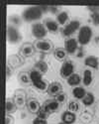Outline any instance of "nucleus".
<instances>
[{"mask_svg": "<svg viewBox=\"0 0 99 124\" xmlns=\"http://www.w3.org/2000/svg\"><path fill=\"white\" fill-rule=\"evenodd\" d=\"M44 12L42 11L41 7L39 6H30L26 8L23 13H22V18L25 22H35L40 20L43 17Z\"/></svg>", "mask_w": 99, "mask_h": 124, "instance_id": "obj_1", "label": "nucleus"}, {"mask_svg": "<svg viewBox=\"0 0 99 124\" xmlns=\"http://www.w3.org/2000/svg\"><path fill=\"white\" fill-rule=\"evenodd\" d=\"M30 77H31V80L33 85L41 91H45L48 89L49 85L46 82V80L43 79V75L41 73H39L37 70H32L30 71Z\"/></svg>", "mask_w": 99, "mask_h": 124, "instance_id": "obj_2", "label": "nucleus"}, {"mask_svg": "<svg viewBox=\"0 0 99 124\" xmlns=\"http://www.w3.org/2000/svg\"><path fill=\"white\" fill-rule=\"evenodd\" d=\"M93 36V31L89 26H82L78 31L77 42L80 46H86L89 44Z\"/></svg>", "mask_w": 99, "mask_h": 124, "instance_id": "obj_3", "label": "nucleus"}, {"mask_svg": "<svg viewBox=\"0 0 99 124\" xmlns=\"http://www.w3.org/2000/svg\"><path fill=\"white\" fill-rule=\"evenodd\" d=\"M7 40L10 44H18L22 40V34L20 33L18 28L8 25L7 27Z\"/></svg>", "mask_w": 99, "mask_h": 124, "instance_id": "obj_4", "label": "nucleus"}, {"mask_svg": "<svg viewBox=\"0 0 99 124\" xmlns=\"http://www.w3.org/2000/svg\"><path fill=\"white\" fill-rule=\"evenodd\" d=\"M80 29V22L78 20H71L69 23H67L63 29V35L66 38L72 36L76 31Z\"/></svg>", "mask_w": 99, "mask_h": 124, "instance_id": "obj_5", "label": "nucleus"}, {"mask_svg": "<svg viewBox=\"0 0 99 124\" xmlns=\"http://www.w3.org/2000/svg\"><path fill=\"white\" fill-rule=\"evenodd\" d=\"M48 34V30L46 29L45 25L43 23H35L32 25V35L34 38L38 40H43Z\"/></svg>", "mask_w": 99, "mask_h": 124, "instance_id": "obj_6", "label": "nucleus"}, {"mask_svg": "<svg viewBox=\"0 0 99 124\" xmlns=\"http://www.w3.org/2000/svg\"><path fill=\"white\" fill-rule=\"evenodd\" d=\"M59 74H61V77L64 78H67L71 77L72 74H74V66L72 64V62L65 60L64 62L62 68H61Z\"/></svg>", "mask_w": 99, "mask_h": 124, "instance_id": "obj_7", "label": "nucleus"}, {"mask_svg": "<svg viewBox=\"0 0 99 124\" xmlns=\"http://www.w3.org/2000/svg\"><path fill=\"white\" fill-rule=\"evenodd\" d=\"M35 48L41 53L47 54L53 50V44L49 40H38L35 44Z\"/></svg>", "mask_w": 99, "mask_h": 124, "instance_id": "obj_8", "label": "nucleus"}, {"mask_svg": "<svg viewBox=\"0 0 99 124\" xmlns=\"http://www.w3.org/2000/svg\"><path fill=\"white\" fill-rule=\"evenodd\" d=\"M78 42H77V39L74 38H67L64 41V50L67 54L69 55H72L75 54L77 50H78Z\"/></svg>", "mask_w": 99, "mask_h": 124, "instance_id": "obj_9", "label": "nucleus"}, {"mask_svg": "<svg viewBox=\"0 0 99 124\" xmlns=\"http://www.w3.org/2000/svg\"><path fill=\"white\" fill-rule=\"evenodd\" d=\"M26 92L22 89H18L16 90L15 94H14V101L16 103V105L18 108H23L27 104V98H26Z\"/></svg>", "mask_w": 99, "mask_h": 124, "instance_id": "obj_10", "label": "nucleus"}, {"mask_svg": "<svg viewBox=\"0 0 99 124\" xmlns=\"http://www.w3.org/2000/svg\"><path fill=\"white\" fill-rule=\"evenodd\" d=\"M35 51H36L35 45L31 43H25L21 46L20 53H21V56H23L24 58H30L35 54Z\"/></svg>", "mask_w": 99, "mask_h": 124, "instance_id": "obj_11", "label": "nucleus"}, {"mask_svg": "<svg viewBox=\"0 0 99 124\" xmlns=\"http://www.w3.org/2000/svg\"><path fill=\"white\" fill-rule=\"evenodd\" d=\"M48 93L52 96H56L57 94L61 93L63 92V85L59 84L57 81H55V82H52V84H50L49 86H48Z\"/></svg>", "mask_w": 99, "mask_h": 124, "instance_id": "obj_12", "label": "nucleus"}, {"mask_svg": "<svg viewBox=\"0 0 99 124\" xmlns=\"http://www.w3.org/2000/svg\"><path fill=\"white\" fill-rule=\"evenodd\" d=\"M28 110L30 113H33V114H36V113L39 112L40 108H41V104L40 102L35 99V98H29L27 100V104H26Z\"/></svg>", "mask_w": 99, "mask_h": 124, "instance_id": "obj_13", "label": "nucleus"}, {"mask_svg": "<svg viewBox=\"0 0 99 124\" xmlns=\"http://www.w3.org/2000/svg\"><path fill=\"white\" fill-rule=\"evenodd\" d=\"M84 65L87 68L97 70L99 68V60L95 56H88L84 59Z\"/></svg>", "mask_w": 99, "mask_h": 124, "instance_id": "obj_14", "label": "nucleus"}, {"mask_svg": "<svg viewBox=\"0 0 99 124\" xmlns=\"http://www.w3.org/2000/svg\"><path fill=\"white\" fill-rule=\"evenodd\" d=\"M23 18L22 16H20L18 14H11L9 17H8V22H9V25L10 26H13V27H20L23 23Z\"/></svg>", "mask_w": 99, "mask_h": 124, "instance_id": "obj_15", "label": "nucleus"}, {"mask_svg": "<svg viewBox=\"0 0 99 124\" xmlns=\"http://www.w3.org/2000/svg\"><path fill=\"white\" fill-rule=\"evenodd\" d=\"M44 25L46 27V29L48 30V32L51 33H57L58 31V23L53 19H46Z\"/></svg>", "mask_w": 99, "mask_h": 124, "instance_id": "obj_16", "label": "nucleus"}, {"mask_svg": "<svg viewBox=\"0 0 99 124\" xmlns=\"http://www.w3.org/2000/svg\"><path fill=\"white\" fill-rule=\"evenodd\" d=\"M76 120V115L75 113H72L71 111H65L62 115V121L65 124H72Z\"/></svg>", "mask_w": 99, "mask_h": 124, "instance_id": "obj_17", "label": "nucleus"}, {"mask_svg": "<svg viewBox=\"0 0 99 124\" xmlns=\"http://www.w3.org/2000/svg\"><path fill=\"white\" fill-rule=\"evenodd\" d=\"M23 64V61L21 59V57L18 56V55H13V56H10L8 59V65L10 67H12L13 69H16L18 67H20Z\"/></svg>", "mask_w": 99, "mask_h": 124, "instance_id": "obj_18", "label": "nucleus"}, {"mask_svg": "<svg viewBox=\"0 0 99 124\" xmlns=\"http://www.w3.org/2000/svg\"><path fill=\"white\" fill-rule=\"evenodd\" d=\"M18 81L23 85H28L30 84H32L30 73H27V71H21V73L18 75Z\"/></svg>", "mask_w": 99, "mask_h": 124, "instance_id": "obj_19", "label": "nucleus"}, {"mask_svg": "<svg viewBox=\"0 0 99 124\" xmlns=\"http://www.w3.org/2000/svg\"><path fill=\"white\" fill-rule=\"evenodd\" d=\"M5 108H6V114H13V113L17 110V105L14 101L13 98H7L6 99V104H5Z\"/></svg>", "mask_w": 99, "mask_h": 124, "instance_id": "obj_20", "label": "nucleus"}, {"mask_svg": "<svg viewBox=\"0 0 99 124\" xmlns=\"http://www.w3.org/2000/svg\"><path fill=\"white\" fill-rule=\"evenodd\" d=\"M35 70H37L39 73H41L42 75H45L48 73L49 70V66L47 64V62H45L44 60H40L35 64Z\"/></svg>", "mask_w": 99, "mask_h": 124, "instance_id": "obj_21", "label": "nucleus"}, {"mask_svg": "<svg viewBox=\"0 0 99 124\" xmlns=\"http://www.w3.org/2000/svg\"><path fill=\"white\" fill-rule=\"evenodd\" d=\"M59 104H61V103H58L57 100L51 99V100H48V101L45 103V106H46V108L49 110L50 113H53V112H56V111L58 110Z\"/></svg>", "mask_w": 99, "mask_h": 124, "instance_id": "obj_22", "label": "nucleus"}, {"mask_svg": "<svg viewBox=\"0 0 99 124\" xmlns=\"http://www.w3.org/2000/svg\"><path fill=\"white\" fill-rule=\"evenodd\" d=\"M66 80H67V84L71 85V86H78L79 85V84L81 82V78H80V76H79L78 74H72L69 78H66Z\"/></svg>", "mask_w": 99, "mask_h": 124, "instance_id": "obj_23", "label": "nucleus"}, {"mask_svg": "<svg viewBox=\"0 0 99 124\" xmlns=\"http://www.w3.org/2000/svg\"><path fill=\"white\" fill-rule=\"evenodd\" d=\"M92 80H93V75L91 70H85L83 71V78H82L83 85L85 86H89L92 84Z\"/></svg>", "mask_w": 99, "mask_h": 124, "instance_id": "obj_24", "label": "nucleus"}, {"mask_svg": "<svg viewBox=\"0 0 99 124\" xmlns=\"http://www.w3.org/2000/svg\"><path fill=\"white\" fill-rule=\"evenodd\" d=\"M86 94V90L81 87V86H75L73 89H72V95L75 99H81L85 96Z\"/></svg>", "mask_w": 99, "mask_h": 124, "instance_id": "obj_25", "label": "nucleus"}, {"mask_svg": "<svg viewBox=\"0 0 99 124\" xmlns=\"http://www.w3.org/2000/svg\"><path fill=\"white\" fill-rule=\"evenodd\" d=\"M66 55H67V53L65 52V50L63 49V48H57L55 50V52H54V56H55L56 60L57 61H59V62L65 61Z\"/></svg>", "mask_w": 99, "mask_h": 124, "instance_id": "obj_26", "label": "nucleus"}, {"mask_svg": "<svg viewBox=\"0 0 99 124\" xmlns=\"http://www.w3.org/2000/svg\"><path fill=\"white\" fill-rule=\"evenodd\" d=\"M67 20H68V13L65 11H61L57 15V22L58 23V25L65 26Z\"/></svg>", "mask_w": 99, "mask_h": 124, "instance_id": "obj_27", "label": "nucleus"}, {"mask_svg": "<svg viewBox=\"0 0 99 124\" xmlns=\"http://www.w3.org/2000/svg\"><path fill=\"white\" fill-rule=\"evenodd\" d=\"M95 101V96L91 92H86L85 96L82 98V103L85 106H91Z\"/></svg>", "mask_w": 99, "mask_h": 124, "instance_id": "obj_28", "label": "nucleus"}, {"mask_svg": "<svg viewBox=\"0 0 99 124\" xmlns=\"http://www.w3.org/2000/svg\"><path fill=\"white\" fill-rule=\"evenodd\" d=\"M51 114V113L49 112V110L46 108V106H41L40 108L39 112L37 113V117H40V118H43V119H47L49 117V115Z\"/></svg>", "mask_w": 99, "mask_h": 124, "instance_id": "obj_29", "label": "nucleus"}, {"mask_svg": "<svg viewBox=\"0 0 99 124\" xmlns=\"http://www.w3.org/2000/svg\"><path fill=\"white\" fill-rule=\"evenodd\" d=\"M67 108H68V111H71L72 113H76L79 110V103L75 100H71V101H69Z\"/></svg>", "mask_w": 99, "mask_h": 124, "instance_id": "obj_30", "label": "nucleus"}, {"mask_svg": "<svg viewBox=\"0 0 99 124\" xmlns=\"http://www.w3.org/2000/svg\"><path fill=\"white\" fill-rule=\"evenodd\" d=\"M90 18L94 26H99V12L92 11L90 13Z\"/></svg>", "mask_w": 99, "mask_h": 124, "instance_id": "obj_31", "label": "nucleus"}, {"mask_svg": "<svg viewBox=\"0 0 99 124\" xmlns=\"http://www.w3.org/2000/svg\"><path fill=\"white\" fill-rule=\"evenodd\" d=\"M65 99H66V95H65L64 92H61V93H58V94H57V95L55 96V100H57L58 103L64 102Z\"/></svg>", "mask_w": 99, "mask_h": 124, "instance_id": "obj_32", "label": "nucleus"}, {"mask_svg": "<svg viewBox=\"0 0 99 124\" xmlns=\"http://www.w3.org/2000/svg\"><path fill=\"white\" fill-rule=\"evenodd\" d=\"M59 9H61V7L59 6H49V11L53 13V14H58L59 13Z\"/></svg>", "mask_w": 99, "mask_h": 124, "instance_id": "obj_33", "label": "nucleus"}, {"mask_svg": "<svg viewBox=\"0 0 99 124\" xmlns=\"http://www.w3.org/2000/svg\"><path fill=\"white\" fill-rule=\"evenodd\" d=\"M13 70H14V69L7 64V66H6V78H7V79L10 78V77L13 75Z\"/></svg>", "mask_w": 99, "mask_h": 124, "instance_id": "obj_34", "label": "nucleus"}, {"mask_svg": "<svg viewBox=\"0 0 99 124\" xmlns=\"http://www.w3.org/2000/svg\"><path fill=\"white\" fill-rule=\"evenodd\" d=\"M33 124H48L47 119H43V118H40V117H36L33 120Z\"/></svg>", "mask_w": 99, "mask_h": 124, "instance_id": "obj_35", "label": "nucleus"}, {"mask_svg": "<svg viewBox=\"0 0 99 124\" xmlns=\"http://www.w3.org/2000/svg\"><path fill=\"white\" fill-rule=\"evenodd\" d=\"M5 124H14V118H13L12 115L6 114V117H5Z\"/></svg>", "mask_w": 99, "mask_h": 124, "instance_id": "obj_36", "label": "nucleus"}, {"mask_svg": "<svg viewBox=\"0 0 99 124\" xmlns=\"http://www.w3.org/2000/svg\"><path fill=\"white\" fill-rule=\"evenodd\" d=\"M76 57L77 58H83L84 57V51H83V49L81 47L78 48V50L76 52Z\"/></svg>", "mask_w": 99, "mask_h": 124, "instance_id": "obj_37", "label": "nucleus"}, {"mask_svg": "<svg viewBox=\"0 0 99 124\" xmlns=\"http://www.w3.org/2000/svg\"><path fill=\"white\" fill-rule=\"evenodd\" d=\"M90 11L92 12V11H97V12H99V6H88L87 7Z\"/></svg>", "mask_w": 99, "mask_h": 124, "instance_id": "obj_38", "label": "nucleus"}, {"mask_svg": "<svg viewBox=\"0 0 99 124\" xmlns=\"http://www.w3.org/2000/svg\"><path fill=\"white\" fill-rule=\"evenodd\" d=\"M94 41H95V43H96V44L99 45V36H96L95 39H94Z\"/></svg>", "mask_w": 99, "mask_h": 124, "instance_id": "obj_39", "label": "nucleus"}, {"mask_svg": "<svg viewBox=\"0 0 99 124\" xmlns=\"http://www.w3.org/2000/svg\"><path fill=\"white\" fill-rule=\"evenodd\" d=\"M58 124H65V123H64V122H61V123H58Z\"/></svg>", "mask_w": 99, "mask_h": 124, "instance_id": "obj_40", "label": "nucleus"}]
</instances>
